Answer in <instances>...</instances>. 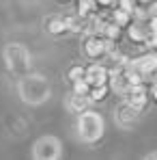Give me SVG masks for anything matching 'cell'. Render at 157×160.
<instances>
[{"label": "cell", "instance_id": "6da1fadb", "mask_svg": "<svg viewBox=\"0 0 157 160\" xmlns=\"http://www.w3.org/2000/svg\"><path fill=\"white\" fill-rule=\"evenodd\" d=\"M17 93H20L24 104L39 106L52 98V84L41 74H28L26 72V74H22V78L17 82Z\"/></svg>", "mask_w": 157, "mask_h": 160}, {"label": "cell", "instance_id": "7a4b0ae2", "mask_svg": "<svg viewBox=\"0 0 157 160\" xmlns=\"http://www.w3.org/2000/svg\"><path fill=\"white\" fill-rule=\"evenodd\" d=\"M78 134L80 138L84 141V143H88V145H93V143H97V141H101L104 138V132H105V123H104V117L99 115V112H95V110H82L78 112Z\"/></svg>", "mask_w": 157, "mask_h": 160}, {"label": "cell", "instance_id": "3957f363", "mask_svg": "<svg viewBox=\"0 0 157 160\" xmlns=\"http://www.w3.org/2000/svg\"><path fill=\"white\" fill-rule=\"evenodd\" d=\"M2 56H4V63H7L9 72H13V74L30 72L32 58H30V52L24 43H7L4 50H2Z\"/></svg>", "mask_w": 157, "mask_h": 160}, {"label": "cell", "instance_id": "277c9868", "mask_svg": "<svg viewBox=\"0 0 157 160\" xmlns=\"http://www.w3.org/2000/svg\"><path fill=\"white\" fill-rule=\"evenodd\" d=\"M35 160H58L62 158V143L56 136H41L32 145Z\"/></svg>", "mask_w": 157, "mask_h": 160}, {"label": "cell", "instance_id": "5b68a950", "mask_svg": "<svg viewBox=\"0 0 157 160\" xmlns=\"http://www.w3.org/2000/svg\"><path fill=\"white\" fill-rule=\"evenodd\" d=\"M110 39H105V37H99V35H95V37H88L86 41H84V54L88 56V58H99L101 54H105V50L110 48Z\"/></svg>", "mask_w": 157, "mask_h": 160}, {"label": "cell", "instance_id": "8992f818", "mask_svg": "<svg viewBox=\"0 0 157 160\" xmlns=\"http://www.w3.org/2000/svg\"><path fill=\"white\" fill-rule=\"evenodd\" d=\"M84 80H86L88 87H101V84H108L110 74H108V69H105L104 65L93 63L88 69H84Z\"/></svg>", "mask_w": 157, "mask_h": 160}, {"label": "cell", "instance_id": "52a82bcc", "mask_svg": "<svg viewBox=\"0 0 157 160\" xmlns=\"http://www.w3.org/2000/svg\"><path fill=\"white\" fill-rule=\"evenodd\" d=\"M138 117H140V110L138 108H133L129 102H123L121 106L116 108V123L121 126V128H131L136 121H138Z\"/></svg>", "mask_w": 157, "mask_h": 160}, {"label": "cell", "instance_id": "ba28073f", "mask_svg": "<svg viewBox=\"0 0 157 160\" xmlns=\"http://www.w3.org/2000/svg\"><path fill=\"white\" fill-rule=\"evenodd\" d=\"M131 69H136V72H140V74H149V72H155L157 69V54L149 52V54H142V56H138V58H133L129 65Z\"/></svg>", "mask_w": 157, "mask_h": 160}, {"label": "cell", "instance_id": "9c48e42d", "mask_svg": "<svg viewBox=\"0 0 157 160\" xmlns=\"http://www.w3.org/2000/svg\"><path fill=\"white\" fill-rule=\"evenodd\" d=\"M125 95H127V100H125V102H129L131 106L138 108V110L146 104V89H144V87H140V84H133Z\"/></svg>", "mask_w": 157, "mask_h": 160}, {"label": "cell", "instance_id": "30bf717a", "mask_svg": "<svg viewBox=\"0 0 157 160\" xmlns=\"http://www.w3.org/2000/svg\"><path fill=\"white\" fill-rule=\"evenodd\" d=\"M45 30L52 32V35H60L67 30V18H60V15H52L45 20Z\"/></svg>", "mask_w": 157, "mask_h": 160}, {"label": "cell", "instance_id": "8fae6325", "mask_svg": "<svg viewBox=\"0 0 157 160\" xmlns=\"http://www.w3.org/2000/svg\"><path fill=\"white\" fill-rule=\"evenodd\" d=\"M90 104V98L88 95H84V93H71V98H69V108L73 110V112H82V110H86Z\"/></svg>", "mask_w": 157, "mask_h": 160}, {"label": "cell", "instance_id": "7c38bea8", "mask_svg": "<svg viewBox=\"0 0 157 160\" xmlns=\"http://www.w3.org/2000/svg\"><path fill=\"white\" fill-rule=\"evenodd\" d=\"M67 76H69L71 82H78V80L84 78V67H82V65H73V67L69 69V74H67Z\"/></svg>", "mask_w": 157, "mask_h": 160}, {"label": "cell", "instance_id": "4fadbf2b", "mask_svg": "<svg viewBox=\"0 0 157 160\" xmlns=\"http://www.w3.org/2000/svg\"><path fill=\"white\" fill-rule=\"evenodd\" d=\"M151 20H157V2L151 7Z\"/></svg>", "mask_w": 157, "mask_h": 160}, {"label": "cell", "instance_id": "5bb4252c", "mask_svg": "<svg viewBox=\"0 0 157 160\" xmlns=\"http://www.w3.org/2000/svg\"><path fill=\"white\" fill-rule=\"evenodd\" d=\"M144 160H157V152H151V154H146Z\"/></svg>", "mask_w": 157, "mask_h": 160}, {"label": "cell", "instance_id": "9a60e30c", "mask_svg": "<svg viewBox=\"0 0 157 160\" xmlns=\"http://www.w3.org/2000/svg\"><path fill=\"white\" fill-rule=\"evenodd\" d=\"M153 98H155V100H157V84H155V87H153Z\"/></svg>", "mask_w": 157, "mask_h": 160}, {"label": "cell", "instance_id": "2e32d148", "mask_svg": "<svg viewBox=\"0 0 157 160\" xmlns=\"http://www.w3.org/2000/svg\"><path fill=\"white\" fill-rule=\"evenodd\" d=\"M140 2H149V0H140Z\"/></svg>", "mask_w": 157, "mask_h": 160}, {"label": "cell", "instance_id": "e0dca14e", "mask_svg": "<svg viewBox=\"0 0 157 160\" xmlns=\"http://www.w3.org/2000/svg\"><path fill=\"white\" fill-rule=\"evenodd\" d=\"M60 2H65V0H60Z\"/></svg>", "mask_w": 157, "mask_h": 160}]
</instances>
